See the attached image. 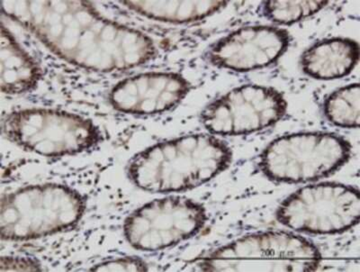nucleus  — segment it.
Segmentation results:
<instances>
[{
	"label": "nucleus",
	"mask_w": 360,
	"mask_h": 272,
	"mask_svg": "<svg viewBox=\"0 0 360 272\" xmlns=\"http://www.w3.org/2000/svg\"><path fill=\"white\" fill-rule=\"evenodd\" d=\"M2 11L59 58L98 72H120L150 62L153 40L108 20L82 1H3Z\"/></svg>",
	"instance_id": "1"
},
{
	"label": "nucleus",
	"mask_w": 360,
	"mask_h": 272,
	"mask_svg": "<svg viewBox=\"0 0 360 272\" xmlns=\"http://www.w3.org/2000/svg\"><path fill=\"white\" fill-rule=\"evenodd\" d=\"M229 145L211 134H192L157 143L134 156L130 180L155 193L180 192L207 183L228 168Z\"/></svg>",
	"instance_id": "2"
},
{
	"label": "nucleus",
	"mask_w": 360,
	"mask_h": 272,
	"mask_svg": "<svg viewBox=\"0 0 360 272\" xmlns=\"http://www.w3.org/2000/svg\"><path fill=\"white\" fill-rule=\"evenodd\" d=\"M86 201L59 184L19 188L2 197L0 233L6 241H28L72 228L82 219Z\"/></svg>",
	"instance_id": "3"
},
{
	"label": "nucleus",
	"mask_w": 360,
	"mask_h": 272,
	"mask_svg": "<svg viewBox=\"0 0 360 272\" xmlns=\"http://www.w3.org/2000/svg\"><path fill=\"white\" fill-rule=\"evenodd\" d=\"M319 250L309 240L287 232L243 236L197 261L202 271H315Z\"/></svg>",
	"instance_id": "4"
},
{
	"label": "nucleus",
	"mask_w": 360,
	"mask_h": 272,
	"mask_svg": "<svg viewBox=\"0 0 360 272\" xmlns=\"http://www.w3.org/2000/svg\"><path fill=\"white\" fill-rule=\"evenodd\" d=\"M350 155V143L335 134H292L266 147L259 157V168L271 181L305 183L334 174Z\"/></svg>",
	"instance_id": "5"
},
{
	"label": "nucleus",
	"mask_w": 360,
	"mask_h": 272,
	"mask_svg": "<svg viewBox=\"0 0 360 272\" xmlns=\"http://www.w3.org/2000/svg\"><path fill=\"white\" fill-rule=\"evenodd\" d=\"M2 130L21 148L46 157L76 155L101 140V131L91 120L51 108L9 112L2 118Z\"/></svg>",
	"instance_id": "6"
},
{
	"label": "nucleus",
	"mask_w": 360,
	"mask_h": 272,
	"mask_svg": "<svg viewBox=\"0 0 360 272\" xmlns=\"http://www.w3.org/2000/svg\"><path fill=\"white\" fill-rule=\"evenodd\" d=\"M276 216L281 225L298 232H345L359 223V191L335 182L307 186L285 198Z\"/></svg>",
	"instance_id": "7"
},
{
	"label": "nucleus",
	"mask_w": 360,
	"mask_h": 272,
	"mask_svg": "<svg viewBox=\"0 0 360 272\" xmlns=\"http://www.w3.org/2000/svg\"><path fill=\"white\" fill-rule=\"evenodd\" d=\"M207 221L201 204L182 197H168L143 205L124 221L125 238L140 251H160L201 231Z\"/></svg>",
	"instance_id": "8"
},
{
	"label": "nucleus",
	"mask_w": 360,
	"mask_h": 272,
	"mask_svg": "<svg viewBox=\"0 0 360 272\" xmlns=\"http://www.w3.org/2000/svg\"><path fill=\"white\" fill-rule=\"evenodd\" d=\"M287 110L288 102L281 92L248 84L209 104L202 112L201 121L214 136H243L274 126Z\"/></svg>",
	"instance_id": "9"
},
{
	"label": "nucleus",
	"mask_w": 360,
	"mask_h": 272,
	"mask_svg": "<svg viewBox=\"0 0 360 272\" xmlns=\"http://www.w3.org/2000/svg\"><path fill=\"white\" fill-rule=\"evenodd\" d=\"M291 37L282 28L256 25L231 32L209 48L205 58L218 68L245 72L271 65L287 52Z\"/></svg>",
	"instance_id": "10"
},
{
	"label": "nucleus",
	"mask_w": 360,
	"mask_h": 272,
	"mask_svg": "<svg viewBox=\"0 0 360 272\" xmlns=\"http://www.w3.org/2000/svg\"><path fill=\"white\" fill-rule=\"evenodd\" d=\"M191 89V83L179 73H141L117 83L109 101L121 113L156 115L178 105Z\"/></svg>",
	"instance_id": "11"
},
{
	"label": "nucleus",
	"mask_w": 360,
	"mask_h": 272,
	"mask_svg": "<svg viewBox=\"0 0 360 272\" xmlns=\"http://www.w3.org/2000/svg\"><path fill=\"white\" fill-rule=\"evenodd\" d=\"M359 60V46L349 38H330L315 43L302 54L305 75L317 79H335L349 75Z\"/></svg>",
	"instance_id": "12"
},
{
	"label": "nucleus",
	"mask_w": 360,
	"mask_h": 272,
	"mask_svg": "<svg viewBox=\"0 0 360 272\" xmlns=\"http://www.w3.org/2000/svg\"><path fill=\"white\" fill-rule=\"evenodd\" d=\"M0 59V81L3 93L18 95L37 87L41 78L39 65L22 49L4 25L1 28Z\"/></svg>",
	"instance_id": "13"
},
{
	"label": "nucleus",
	"mask_w": 360,
	"mask_h": 272,
	"mask_svg": "<svg viewBox=\"0 0 360 272\" xmlns=\"http://www.w3.org/2000/svg\"><path fill=\"white\" fill-rule=\"evenodd\" d=\"M225 1H129L123 5L130 11L153 20L186 24L202 20L219 12Z\"/></svg>",
	"instance_id": "14"
},
{
	"label": "nucleus",
	"mask_w": 360,
	"mask_h": 272,
	"mask_svg": "<svg viewBox=\"0 0 360 272\" xmlns=\"http://www.w3.org/2000/svg\"><path fill=\"white\" fill-rule=\"evenodd\" d=\"M324 115L334 126L359 128L360 123V87L359 83L334 91L323 104Z\"/></svg>",
	"instance_id": "15"
},
{
	"label": "nucleus",
	"mask_w": 360,
	"mask_h": 272,
	"mask_svg": "<svg viewBox=\"0 0 360 272\" xmlns=\"http://www.w3.org/2000/svg\"><path fill=\"white\" fill-rule=\"evenodd\" d=\"M328 4L327 1H265L262 11L269 20L288 25L316 14Z\"/></svg>",
	"instance_id": "16"
},
{
	"label": "nucleus",
	"mask_w": 360,
	"mask_h": 272,
	"mask_svg": "<svg viewBox=\"0 0 360 272\" xmlns=\"http://www.w3.org/2000/svg\"><path fill=\"white\" fill-rule=\"evenodd\" d=\"M93 271H146V262L138 257L111 259L96 264L90 268Z\"/></svg>",
	"instance_id": "17"
},
{
	"label": "nucleus",
	"mask_w": 360,
	"mask_h": 272,
	"mask_svg": "<svg viewBox=\"0 0 360 272\" xmlns=\"http://www.w3.org/2000/svg\"><path fill=\"white\" fill-rule=\"evenodd\" d=\"M1 271H40L41 264L37 260L25 257H2L0 261Z\"/></svg>",
	"instance_id": "18"
}]
</instances>
